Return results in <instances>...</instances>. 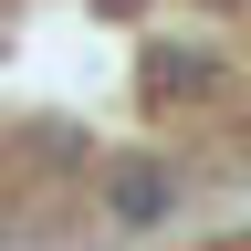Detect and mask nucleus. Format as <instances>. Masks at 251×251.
I'll return each instance as SVG.
<instances>
[{
  "instance_id": "obj_2",
  "label": "nucleus",
  "mask_w": 251,
  "mask_h": 251,
  "mask_svg": "<svg viewBox=\"0 0 251 251\" xmlns=\"http://www.w3.org/2000/svg\"><path fill=\"white\" fill-rule=\"evenodd\" d=\"M126 11H136V0H126Z\"/></svg>"
},
{
  "instance_id": "obj_1",
  "label": "nucleus",
  "mask_w": 251,
  "mask_h": 251,
  "mask_svg": "<svg viewBox=\"0 0 251 251\" xmlns=\"http://www.w3.org/2000/svg\"><path fill=\"white\" fill-rule=\"evenodd\" d=\"M178 209H188V178L168 168V157H147V147L105 157V220L115 230H168Z\"/></svg>"
}]
</instances>
